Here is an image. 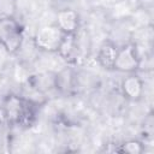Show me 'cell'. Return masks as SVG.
Returning <instances> with one entry per match:
<instances>
[{"instance_id": "ba28073f", "label": "cell", "mask_w": 154, "mask_h": 154, "mask_svg": "<svg viewBox=\"0 0 154 154\" xmlns=\"http://www.w3.org/2000/svg\"><path fill=\"white\" fill-rule=\"evenodd\" d=\"M77 83V75L72 67H64L53 77V87L61 94H70Z\"/></svg>"}, {"instance_id": "8fae6325", "label": "cell", "mask_w": 154, "mask_h": 154, "mask_svg": "<svg viewBox=\"0 0 154 154\" xmlns=\"http://www.w3.org/2000/svg\"><path fill=\"white\" fill-rule=\"evenodd\" d=\"M16 12V0H0V19L13 17Z\"/></svg>"}, {"instance_id": "3957f363", "label": "cell", "mask_w": 154, "mask_h": 154, "mask_svg": "<svg viewBox=\"0 0 154 154\" xmlns=\"http://www.w3.org/2000/svg\"><path fill=\"white\" fill-rule=\"evenodd\" d=\"M64 35L65 34L55 25V23L47 24V25L40 26L36 30L32 37V42H34V46L40 51L57 53Z\"/></svg>"}, {"instance_id": "5b68a950", "label": "cell", "mask_w": 154, "mask_h": 154, "mask_svg": "<svg viewBox=\"0 0 154 154\" xmlns=\"http://www.w3.org/2000/svg\"><path fill=\"white\" fill-rule=\"evenodd\" d=\"M120 90L122 94L125 99L130 101H138L143 96V90H144V84L141 77H138L135 73H129L120 84Z\"/></svg>"}, {"instance_id": "30bf717a", "label": "cell", "mask_w": 154, "mask_h": 154, "mask_svg": "<svg viewBox=\"0 0 154 154\" xmlns=\"http://www.w3.org/2000/svg\"><path fill=\"white\" fill-rule=\"evenodd\" d=\"M117 152L128 153V154H141L144 152V144L138 140H128L119 144Z\"/></svg>"}, {"instance_id": "277c9868", "label": "cell", "mask_w": 154, "mask_h": 154, "mask_svg": "<svg viewBox=\"0 0 154 154\" xmlns=\"http://www.w3.org/2000/svg\"><path fill=\"white\" fill-rule=\"evenodd\" d=\"M141 66V57L135 43L130 42L118 48L113 70L123 73H135Z\"/></svg>"}, {"instance_id": "9c48e42d", "label": "cell", "mask_w": 154, "mask_h": 154, "mask_svg": "<svg viewBox=\"0 0 154 154\" xmlns=\"http://www.w3.org/2000/svg\"><path fill=\"white\" fill-rule=\"evenodd\" d=\"M117 53H118V47L111 41H105L100 46L97 52L96 59L99 65L106 70H113Z\"/></svg>"}, {"instance_id": "52a82bcc", "label": "cell", "mask_w": 154, "mask_h": 154, "mask_svg": "<svg viewBox=\"0 0 154 154\" xmlns=\"http://www.w3.org/2000/svg\"><path fill=\"white\" fill-rule=\"evenodd\" d=\"M57 53L59 54V57L61 59H64L67 63H77V60L79 59L77 32L65 34L59 45Z\"/></svg>"}, {"instance_id": "7a4b0ae2", "label": "cell", "mask_w": 154, "mask_h": 154, "mask_svg": "<svg viewBox=\"0 0 154 154\" xmlns=\"http://www.w3.org/2000/svg\"><path fill=\"white\" fill-rule=\"evenodd\" d=\"M24 41V30L14 17H7L0 19V45L10 53H17Z\"/></svg>"}, {"instance_id": "6da1fadb", "label": "cell", "mask_w": 154, "mask_h": 154, "mask_svg": "<svg viewBox=\"0 0 154 154\" xmlns=\"http://www.w3.org/2000/svg\"><path fill=\"white\" fill-rule=\"evenodd\" d=\"M35 103L25 97L10 94L7 95L1 106L2 117L10 125L30 126L35 122L36 108Z\"/></svg>"}, {"instance_id": "8992f818", "label": "cell", "mask_w": 154, "mask_h": 154, "mask_svg": "<svg viewBox=\"0 0 154 154\" xmlns=\"http://www.w3.org/2000/svg\"><path fill=\"white\" fill-rule=\"evenodd\" d=\"M55 25L64 34H75L79 30V14L72 8H63L57 13Z\"/></svg>"}]
</instances>
